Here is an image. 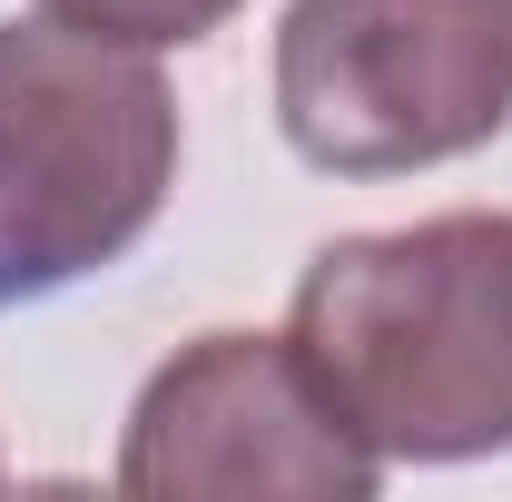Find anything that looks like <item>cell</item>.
<instances>
[{"mask_svg": "<svg viewBox=\"0 0 512 502\" xmlns=\"http://www.w3.org/2000/svg\"><path fill=\"white\" fill-rule=\"evenodd\" d=\"M286 345L384 463H473L512 443V217L335 237L296 276Z\"/></svg>", "mask_w": 512, "mask_h": 502, "instance_id": "1", "label": "cell"}, {"mask_svg": "<svg viewBox=\"0 0 512 502\" xmlns=\"http://www.w3.org/2000/svg\"><path fill=\"white\" fill-rule=\"evenodd\" d=\"M178 188L168 79L69 20H0V315L128 256Z\"/></svg>", "mask_w": 512, "mask_h": 502, "instance_id": "2", "label": "cell"}, {"mask_svg": "<svg viewBox=\"0 0 512 502\" xmlns=\"http://www.w3.org/2000/svg\"><path fill=\"white\" fill-rule=\"evenodd\" d=\"M276 119L335 178L444 168L512 128V0H296Z\"/></svg>", "mask_w": 512, "mask_h": 502, "instance_id": "3", "label": "cell"}, {"mask_svg": "<svg viewBox=\"0 0 512 502\" xmlns=\"http://www.w3.org/2000/svg\"><path fill=\"white\" fill-rule=\"evenodd\" d=\"M50 20L119 40V50H188V40L237 20V0H50Z\"/></svg>", "mask_w": 512, "mask_h": 502, "instance_id": "5", "label": "cell"}, {"mask_svg": "<svg viewBox=\"0 0 512 502\" xmlns=\"http://www.w3.org/2000/svg\"><path fill=\"white\" fill-rule=\"evenodd\" d=\"M384 483V453L306 375L286 335H197L168 355L138 414H128L119 493L138 502H247V493H306V502H365Z\"/></svg>", "mask_w": 512, "mask_h": 502, "instance_id": "4", "label": "cell"}]
</instances>
